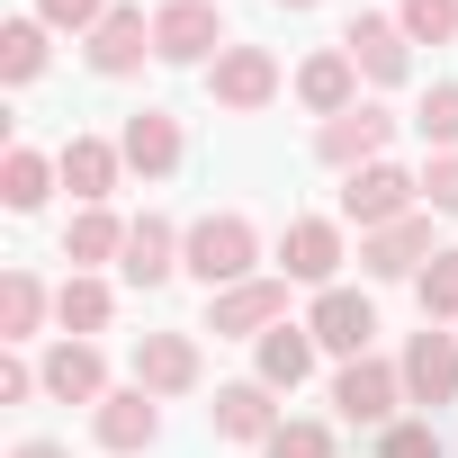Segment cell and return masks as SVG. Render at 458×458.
<instances>
[{"mask_svg":"<svg viewBox=\"0 0 458 458\" xmlns=\"http://www.w3.org/2000/svg\"><path fill=\"white\" fill-rule=\"evenodd\" d=\"M225 46V19H216V0H171V10H153V55L162 64H198Z\"/></svg>","mask_w":458,"mask_h":458,"instance_id":"7","label":"cell"},{"mask_svg":"<svg viewBox=\"0 0 458 458\" xmlns=\"http://www.w3.org/2000/svg\"><path fill=\"white\" fill-rule=\"evenodd\" d=\"M395 28H404L413 46H449V37H458V0H404Z\"/></svg>","mask_w":458,"mask_h":458,"instance_id":"29","label":"cell"},{"mask_svg":"<svg viewBox=\"0 0 458 458\" xmlns=\"http://www.w3.org/2000/svg\"><path fill=\"white\" fill-rule=\"evenodd\" d=\"M28 386H37L28 360H0V404H28Z\"/></svg>","mask_w":458,"mask_h":458,"instance_id":"35","label":"cell"},{"mask_svg":"<svg viewBox=\"0 0 458 458\" xmlns=\"http://www.w3.org/2000/svg\"><path fill=\"white\" fill-rule=\"evenodd\" d=\"M252 261H261V234H252V216H234V207H225V216H198V225H189V243H180V270L207 279V297L243 288Z\"/></svg>","mask_w":458,"mask_h":458,"instance_id":"1","label":"cell"},{"mask_svg":"<svg viewBox=\"0 0 458 458\" xmlns=\"http://www.w3.org/2000/svg\"><path fill=\"white\" fill-rule=\"evenodd\" d=\"M117 162H126V153H117V144H99V135H72V144L55 153V171H64V180H72V198H90V207L117 189Z\"/></svg>","mask_w":458,"mask_h":458,"instance_id":"20","label":"cell"},{"mask_svg":"<svg viewBox=\"0 0 458 458\" xmlns=\"http://www.w3.org/2000/svg\"><path fill=\"white\" fill-rule=\"evenodd\" d=\"M37 19H46V28H81V37H90V28L108 19V0H37Z\"/></svg>","mask_w":458,"mask_h":458,"instance_id":"33","label":"cell"},{"mask_svg":"<svg viewBox=\"0 0 458 458\" xmlns=\"http://www.w3.org/2000/svg\"><path fill=\"white\" fill-rule=\"evenodd\" d=\"M413 288H422V324H449L458 315V252H431Z\"/></svg>","mask_w":458,"mask_h":458,"instance_id":"28","label":"cell"},{"mask_svg":"<svg viewBox=\"0 0 458 458\" xmlns=\"http://www.w3.org/2000/svg\"><path fill=\"white\" fill-rule=\"evenodd\" d=\"M180 243H189V234H171L162 216H135V225H126V261H117V270H126L135 288H162V279L180 270Z\"/></svg>","mask_w":458,"mask_h":458,"instance_id":"17","label":"cell"},{"mask_svg":"<svg viewBox=\"0 0 458 458\" xmlns=\"http://www.w3.org/2000/svg\"><path fill=\"white\" fill-rule=\"evenodd\" d=\"M55 315H64V333H81V342H90V333H108V315H117V297H108V288H99L90 270H72V279L55 288Z\"/></svg>","mask_w":458,"mask_h":458,"instance_id":"24","label":"cell"},{"mask_svg":"<svg viewBox=\"0 0 458 458\" xmlns=\"http://www.w3.org/2000/svg\"><path fill=\"white\" fill-rule=\"evenodd\" d=\"M46 395H64V404H99V395H108V360H99V342L64 333V342L46 351Z\"/></svg>","mask_w":458,"mask_h":458,"instance_id":"13","label":"cell"},{"mask_svg":"<svg viewBox=\"0 0 458 458\" xmlns=\"http://www.w3.org/2000/svg\"><path fill=\"white\" fill-rule=\"evenodd\" d=\"M395 395H404V369H386V360H351V369L333 377L342 422H395Z\"/></svg>","mask_w":458,"mask_h":458,"instance_id":"11","label":"cell"},{"mask_svg":"<svg viewBox=\"0 0 458 458\" xmlns=\"http://www.w3.org/2000/svg\"><path fill=\"white\" fill-rule=\"evenodd\" d=\"M270 324H288V279H243V288H225L207 306V333H225V342L270 333Z\"/></svg>","mask_w":458,"mask_h":458,"instance_id":"6","label":"cell"},{"mask_svg":"<svg viewBox=\"0 0 458 458\" xmlns=\"http://www.w3.org/2000/svg\"><path fill=\"white\" fill-rule=\"evenodd\" d=\"M37 315H46V288H37L28 270H10V279H0V342H28Z\"/></svg>","mask_w":458,"mask_h":458,"instance_id":"27","label":"cell"},{"mask_svg":"<svg viewBox=\"0 0 458 458\" xmlns=\"http://www.w3.org/2000/svg\"><path fill=\"white\" fill-rule=\"evenodd\" d=\"M306 333H315L324 351H342V360H369V333H377V306H369L360 288H324V297H315V315H306Z\"/></svg>","mask_w":458,"mask_h":458,"instance_id":"8","label":"cell"},{"mask_svg":"<svg viewBox=\"0 0 458 458\" xmlns=\"http://www.w3.org/2000/svg\"><path fill=\"white\" fill-rule=\"evenodd\" d=\"M279 261H288V279H315V288H333V270H342V225H324V216H297L288 234H279Z\"/></svg>","mask_w":458,"mask_h":458,"instance_id":"14","label":"cell"},{"mask_svg":"<svg viewBox=\"0 0 458 458\" xmlns=\"http://www.w3.org/2000/svg\"><path fill=\"white\" fill-rule=\"evenodd\" d=\"M10 458H64V449H55V440H19Z\"/></svg>","mask_w":458,"mask_h":458,"instance_id":"36","label":"cell"},{"mask_svg":"<svg viewBox=\"0 0 458 458\" xmlns=\"http://www.w3.org/2000/svg\"><path fill=\"white\" fill-rule=\"evenodd\" d=\"M207 90H216V108H270L279 99V64L261 46H225L207 64Z\"/></svg>","mask_w":458,"mask_h":458,"instance_id":"5","label":"cell"},{"mask_svg":"<svg viewBox=\"0 0 458 458\" xmlns=\"http://www.w3.org/2000/svg\"><path fill=\"white\" fill-rule=\"evenodd\" d=\"M64 261H72V270H90V261H126V225H117L108 207H81L72 234H64Z\"/></svg>","mask_w":458,"mask_h":458,"instance_id":"23","label":"cell"},{"mask_svg":"<svg viewBox=\"0 0 458 458\" xmlns=\"http://www.w3.org/2000/svg\"><path fill=\"white\" fill-rule=\"evenodd\" d=\"M46 180H55V162L28 153V144H10V162H0V198H10L19 216H37V207H46Z\"/></svg>","mask_w":458,"mask_h":458,"instance_id":"25","label":"cell"},{"mask_svg":"<svg viewBox=\"0 0 458 458\" xmlns=\"http://www.w3.org/2000/svg\"><path fill=\"white\" fill-rule=\"evenodd\" d=\"M422 261H431V216H395V225H377L360 243L369 279H422Z\"/></svg>","mask_w":458,"mask_h":458,"instance_id":"10","label":"cell"},{"mask_svg":"<svg viewBox=\"0 0 458 458\" xmlns=\"http://www.w3.org/2000/svg\"><path fill=\"white\" fill-rule=\"evenodd\" d=\"M377 458H440V431H431V422H386Z\"/></svg>","mask_w":458,"mask_h":458,"instance_id":"32","label":"cell"},{"mask_svg":"<svg viewBox=\"0 0 458 458\" xmlns=\"http://www.w3.org/2000/svg\"><path fill=\"white\" fill-rule=\"evenodd\" d=\"M422 198H431L440 216H458V153H431V171H422Z\"/></svg>","mask_w":458,"mask_h":458,"instance_id":"34","label":"cell"},{"mask_svg":"<svg viewBox=\"0 0 458 458\" xmlns=\"http://www.w3.org/2000/svg\"><path fill=\"white\" fill-rule=\"evenodd\" d=\"M216 431H225V440H270V431H279V413H270V386H261V377H243V386H216Z\"/></svg>","mask_w":458,"mask_h":458,"instance_id":"22","label":"cell"},{"mask_svg":"<svg viewBox=\"0 0 458 458\" xmlns=\"http://www.w3.org/2000/svg\"><path fill=\"white\" fill-rule=\"evenodd\" d=\"M117 153H126L144 180L180 171V117H171V108H135V117H126V135H117Z\"/></svg>","mask_w":458,"mask_h":458,"instance_id":"16","label":"cell"},{"mask_svg":"<svg viewBox=\"0 0 458 458\" xmlns=\"http://www.w3.org/2000/svg\"><path fill=\"white\" fill-rule=\"evenodd\" d=\"M144 55H153V19H144V10H108V19L90 28V72L117 81V72H135Z\"/></svg>","mask_w":458,"mask_h":458,"instance_id":"15","label":"cell"},{"mask_svg":"<svg viewBox=\"0 0 458 458\" xmlns=\"http://www.w3.org/2000/svg\"><path fill=\"white\" fill-rule=\"evenodd\" d=\"M413 198H422V180H413V171H395V162H369V171H351V189H342V216L377 234V225L413 216Z\"/></svg>","mask_w":458,"mask_h":458,"instance_id":"3","label":"cell"},{"mask_svg":"<svg viewBox=\"0 0 458 458\" xmlns=\"http://www.w3.org/2000/svg\"><path fill=\"white\" fill-rule=\"evenodd\" d=\"M279 10H315V0H279Z\"/></svg>","mask_w":458,"mask_h":458,"instance_id":"37","label":"cell"},{"mask_svg":"<svg viewBox=\"0 0 458 458\" xmlns=\"http://www.w3.org/2000/svg\"><path fill=\"white\" fill-rule=\"evenodd\" d=\"M135 386L144 395H189L198 386V342L189 333H144L135 342Z\"/></svg>","mask_w":458,"mask_h":458,"instance_id":"12","label":"cell"},{"mask_svg":"<svg viewBox=\"0 0 458 458\" xmlns=\"http://www.w3.org/2000/svg\"><path fill=\"white\" fill-rule=\"evenodd\" d=\"M395 369H404V395H413V404H449V395H458V333L422 324Z\"/></svg>","mask_w":458,"mask_h":458,"instance_id":"4","label":"cell"},{"mask_svg":"<svg viewBox=\"0 0 458 458\" xmlns=\"http://www.w3.org/2000/svg\"><path fill=\"white\" fill-rule=\"evenodd\" d=\"M422 135H431L440 153H458V81H440V90L422 99Z\"/></svg>","mask_w":458,"mask_h":458,"instance_id":"31","label":"cell"},{"mask_svg":"<svg viewBox=\"0 0 458 458\" xmlns=\"http://www.w3.org/2000/svg\"><path fill=\"white\" fill-rule=\"evenodd\" d=\"M90 431H99V449L135 458V449H153V440H162V404H153L144 386H126V395H99V404H90Z\"/></svg>","mask_w":458,"mask_h":458,"instance_id":"9","label":"cell"},{"mask_svg":"<svg viewBox=\"0 0 458 458\" xmlns=\"http://www.w3.org/2000/svg\"><path fill=\"white\" fill-rule=\"evenodd\" d=\"M386 144H395V117L386 108H342V117L315 126V153L333 171H369V162H386Z\"/></svg>","mask_w":458,"mask_h":458,"instance_id":"2","label":"cell"},{"mask_svg":"<svg viewBox=\"0 0 458 458\" xmlns=\"http://www.w3.org/2000/svg\"><path fill=\"white\" fill-rule=\"evenodd\" d=\"M261 449H270V458H333V431H324V422H279Z\"/></svg>","mask_w":458,"mask_h":458,"instance_id":"30","label":"cell"},{"mask_svg":"<svg viewBox=\"0 0 458 458\" xmlns=\"http://www.w3.org/2000/svg\"><path fill=\"white\" fill-rule=\"evenodd\" d=\"M46 72V19H10L0 28V81H37Z\"/></svg>","mask_w":458,"mask_h":458,"instance_id":"26","label":"cell"},{"mask_svg":"<svg viewBox=\"0 0 458 458\" xmlns=\"http://www.w3.org/2000/svg\"><path fill=\"white\" fill-rule=\"evenodd\" d=\"M404 46H413V37H404L395 19H351V37H342V55H351L369 81H404Z\"/></svg>","mask_w":458,"mask_h":458,"instance_id":"18","label":"cell"},{"mask_svg":"<svg viewBox=\"0 0 458 458\" xmlns=\"http://www.w3.org/2000/svg\"><path fill=\"white\" fill-rule=\"evenodd\" d=\"M351 90H360V64H351L342 46H333V55H315V64L297 72V99H306L315 117H342V108H360Z\"/></svg>","mask_w":458,"mask_h":458,"instance_id":"19","label":"cell"},{"mask_svg":"<svg viewBox=\"0 0 458 458\" xmlns=\"http://www.w3.org/2000/svg\"><path fill=\"white\" fill-rule=\"evenodd\" d=\"M315 351H324V342H315L306 324H270V333H261V386H270V395H279V386H306Z\"/></svg>","mask_w":458,"mask_h":458,"instance_id":"21","label":"cell"}]
</instances>
